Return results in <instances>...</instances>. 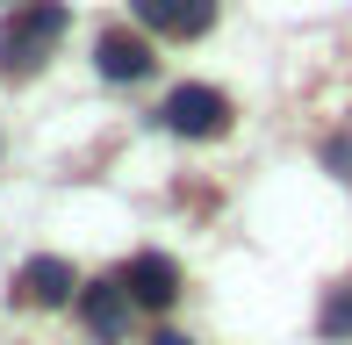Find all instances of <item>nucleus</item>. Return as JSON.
I'll list each match as a JSON object with an SVG mask.
<instances>
[{
  "instance_id": "obj_10",
  "label": "nucleus",
  "mask_w": 352,
  "mask_h": 345,
  "mask_svg": "<svg viewBox=\"0 0 352 345\" xmlns=\"http://www.w3.org/2000/svg\"><path fill=\"white\" fill-rule=\"evenodd\" d=\"M151 345H187V338H180V331H158V338H151Z\"/></svg>"
},
{
  "instance_id": "obj_5",
  "label": "nucleus",
  "mask_w": 352,
  "mask_h": 345,
  "mask_svg": "<svg viewBox=\"0 0 352 345\" xmlns=\"http://www.w3.org/2000/svg\"><path fill=\"white\" fill-rule=\"evenodd\" d=\"M130 8L158 36H201V29L216 22V0H130Z\"/></svg>"
},
{
  "instance_id": "obj_9",
  "label": "nucleus",
  "mask_w": 352,
  "mask_h": 345,
  "mask_svg": "<svg viewBox=\"0 0 352 345\" xmlns=\"http://www.w3.org/2000/svg\"><path fill=\"white\" fill-rule=\"evenodd\" d=\"M324 166L338 172V180H352V137H331V144H324Z\"/></svg>"
},
{
  "instance_id": "obj_4",
  "label": "nucleus",
  "mask_w": 352,
  "mask_h": 345,
  "mask_svg": "<svg viewBox=\"0 0 352 345\" xmlns=\"http://www.w3.org/2000/svg\"><path fill=\"white\" fill-rule=\"evenodd\" d=\"M72 295H79V280H72L65 259H29L22 274H14V302H29V309H58V302H72Z\"/></svg>"
},
{
  "instance_id": "obj_2",
  "label": "nucleus",
  "mask_w": 352,
  "mask_h": 345,
  "mask_svg": "<svg viewBox=\"0 0 352 345\" xmlns=\"http://www.w3.org/2000/svg\"><path fill=\"white\" fill-rule=\"evenodd\" d=\"M158 122H166L173 137H223L230 130V101H223L216 87H173L166 108H158Z\"/></svg>"
},
{
  "instance_id": "obj_8",
  "label": "nucleus",
  "mask_w": 352,
  "mask_h": 345,
  "mask_svg": "<svg viewBox=\"0 0 352 345\" xmlns=\"http://www.w3.org/2000/svg\"><path fill=\"white\" fill-rule=\"evenodd\" d=\"M316 331H324V338H352V288H331V302H324V317H316Z\"/></svg>"
},
{
  "instance_id": "obj_7",
  "label": "nucleus",
  "mask_w": 352,
  "mask_h": 345,
  "mask_svg": "<svg viewBox=\"0 0 352 345\" xmlns=\"http://www.w3.org/2000/svg\"><path fill=\"white\" fill-rule=\"evenodd\" d=\"M94 65H101V80H116V87H130L151 72V43L130 36V29H108L101 43H94Z\"/></svg>"
},
{
  "instance_id": "obj_6",
  "label": "nucleus",
  "mask_w": 352,
  "mask_h": 345,
  "mask_svg": "<svg viewBox=\"0 0 352 345\" xmlns=\"http://www.w3.org/2000/svg\"><path fill=\"white\" fill-rule=\"evenodd\" d=\"M130 309H137V302L122 295V280H94V288H79V317H87V331L108 338V345L130 331Z\"/></svg>"
},
{
  "instance_id": "obj_1",
  "label": "nucleus",
  "mask_w": 352,
  "mask_h": 345,
  "mask_svg": "<svg viewBox=\"0 0 352 345\" xmlns=\"http://www.w3.org/2000/svg\"><path fill=\"white\" fill-rule=\"evenodd\" d=\"M65 0H29V8H14L8 14V29H0V72H36L43 58H51V43L65 36Z\"/></svg>"
},
{
  "instance_id": "obj_3",
  "label": "nucleus",
  "mask_w": 352,
  "mask_h": 345,
  "mask_svg": "<svg viewBox=\"0 0 352 345\" xmlns=\"http://www.w3.org/2000/svg\"><path fill=\"white\" fill-rule=\"evenodd\" d=\"M116 280H122V295H130L137 309H173V295H180V266L166 252H137Z\"/></svg>"
}]
</instances>
